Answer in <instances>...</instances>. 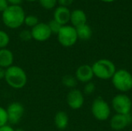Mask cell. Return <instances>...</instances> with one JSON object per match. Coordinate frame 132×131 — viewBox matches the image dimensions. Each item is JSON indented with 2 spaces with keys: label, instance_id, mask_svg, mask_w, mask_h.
Instances as JSON below:
<instances>
[{
  "label": "cell",
  "instance_id": "cell-7",
  "mask_svg": "<svg viewBox=\"0 0 132 131\" xmlns=\"http://www.w3.org/2000/svg\"><path fill=\"white\" fill-rule=\"evenodd\" d=\"M111 106L116 113L128 114L131 113L132 101L127 94L119 93L113 97L111 101Z\"/></svg>",
  "mask_w": 132,
  "mask_h": 131
},
{
  "label": "cell",
  "instance_id": "cell-28",
  "mask_svg": "<svg viewBox=\"0 0 132 131\" xmlns=\"http://www.w3.org/2000/svg\"><path fill=\"white\" fill-rule=\"evenodd\" d=\"M0 131H15V129H13L12 127H11L10 125L6 124L0 127Z\"/></svg>",
  "mask_w": 132,
  "mask_h": 131
},
{
  "label": "cell",
  "instance_id": "cell-19",
  "mask_svg": "<svg viewBox=\"0 0 132 131\" xmlns=\"http://www.w3.org/2000/svg\"><path fill=\"white\" fill-rule=\"evenodd\" d=\"M9 42L10 38L9 34L3 30H0V49L6 48Z\"/></svg>",
  "mask_w": 132,
  "mask_h": 131
},
{
  "label": "cell",
  "instance_id": "cell-33",
  "mask_svg": "<svg viewBox=\"0 0 132 131\" xmlns=\"http://www.w3.org/2000/svg\"><path fill=\"white\" fill-rule=\"evenodd\" d=\"M27 1H29V2H34V1H36V0H27Z\"/></svg>",
  "mask_w": 132,
  "mask_h": 131
},
{
  "label": "cell",
  "instance_id": "cell-4",
  "mask_svg": "<svg viewBox=\"0 0 132 131\" xmlns=\"http://www.w3.org/2000/svg\"><path fill=\"white\" fill-rule=\"evenodd\" d=\"M111 83L117 90L127 93L132 90V74L125 69H120L112 76Z\"/></svg>",
  "mask_w": 132,
  "mask_h": 131
},
{
  "label": "cell",
  "instance_id": "cell-25",
  "mask_svg": "<svg viewBox=\"0 0 132 131\" xmlns=\"http://www.w3.org/2000/svg\"><path fill=\"white\" fill-rule=\"evenodd\" d=\"M8 124V117L6 109L0 107V127Z\"/></svg>",
  "mask_w": 132,
  "mask_h": 131
},
{
  "label": "cell",
  "instance_id": "cell-5",
  "mask_svg": "<svg viewBox=\"0 0 132 131\" xmlns=\"http://www.w3.org/2000/svg\"><path fill=\"white\" fill-rule=\"evenodd\" d=\"M91 113L96 120L105 121L111 116V107L102 97H97L91 104Z\"/></svg>",
  "mask_w": 132,
  "mask_h": 131
},
{
  "label": "cell",
  "instance_id": "cell-32",
  "mask_svg": "<svg viewBox=\"0 0 132 131\" xmlns=\"http://www.w3.org/2000/svg\"><path fill=\"white\" fill-rule=\"evenodd\" d=\"M15 131H24V130H23V129H22V128H18V129L15 130Z\"/></svg>",
  "mask_w": 132,
  "mask_h": 131
},
{
  "label": "cell",
  "instance_id": "cell-13",
  "mask_svg": "<svg viewBox=\"0 0 132 131\" xmlns=\"http://www.w3.org/2000/svg\"><path fill=\"white\" fill-rule=\"evenodd\" d=\"M70 11L67 7L58 6L53 12V19L58 22L60 25H65L70 20Z\"/></svg>",
  "mask_w": 132,
  "mask_h": 131
},
{
  "label": "cell",
  "instance_id": "cell-23",
  "mask_svg": "<svg viewBox=\"0 0 132 131\" xmlns=\"http://www.w3.org/2000/svg\"><path fill=\"white\" fill-rule=\"evenodd\" d=\"M19 39L22 41L28 42V41L31 40L32 39L31 30H29V29H23V30H22L19 32Z\"/></svg>",
  "mask_w": 132,
  "mask_h": 131
},
{
  "label": "cell",
  "instance_id": "cell-29",
  "mask_svg": "<svg viewBox=\"0 0 132 131\" xmlns=\"http://www.w3.org/2000/svg\"><path fill=\"white\" fill-rule=\"evenodd\" d=\"M7 1L11 5H19L22 0H7Z\"/></svg>",
  "mask_w": 132,
  "mask_h": 131
},
{
  "label": "cell",
  "instance_id": "cell-16",
  "mask_svg": "<svg viewBox=\"0 0 132 131\" xmlns=\"http://www.w3.org/2000/svg\"><path fill=\"white\" fill-rule=\"evenodd\" d=\"M69 124V116L64 111H59L54 117V124L60 130H65Z\"/></svg>",
  "mask_w": 132,
  "mask_h": 131
},
{
  "label": "cell",
  "instance_id": "cell-20",
  "mask_svg": "<svg viewBox=\"0 0 132 131\" xmlns=\"http://www.w3.org/2000/svg\"><path fill=\"white\" fill-rule=\"evenodd\" d=\"M24 23L27 26L32 28L39 23V19L34 15H26Z\"/></svg>",
  "mask_w": 132,
  "mask_h": 131
},
{
  "label": "cell",
  "instance_id": "cell-11",
  "mask_svg": "<svg viewBox=\"0 0 132 131\" xmlns=\"http://www.w3.org/2000/svg\"><path fill=\"white\" fill-rule=\"evenodd\" d=\"M67 103L72 110L80 109L84 103V93L76 88L70 90L67 96Z\"/></svg>",
  "mask_w": 132,
  "mask_h": 131
},
{
  "label": "cell",
  "instance_id": "cell-22",
  "mask_svg": "<svg viewBox=\"0 0 132 131\" xmlns=\"http://www.w3.org/2000/svg\"><path fill=\"white\" fill-rule=\"evenodd\" d=\"M96 90V86L93 82H88L85 83V86L84 87V93L86 95H91L93 94Z\"/></svg>",
  "mask_w": 132,
  "mask_h": 131
},
{
  "label": "cell",
  "instance_id": "cell-1",
  "mask_svg": "<svg viewBox=\"0 0 132 131\" xmlns=\"http://www.w3.org/2000/svg\"><path fill=\"white\" fill-rule=\"evenodd\" d=\"M25 18V11L19 5H9L2 14L3 23L10 29L20 27L24 23Z\"/></svg>",
  "mask_w": 132,
  "mask_h": 131
},
{
  "label": "cell",
  "instance_id": "cell-30",
  "mask_svg": "<svg viewBox=\"0 0 132 131\" xmlns=\"http://www.w3.org/2000/svg\"><path fill=\"white\" fill-rule=\"evenodd\" d=\"M5 69L0 67V80L5 79Z\"/></svg>",
  "mask_w": 132,
  "mask_h": 131
},
{
  "label": "cell",
  "instance_id": "cell-17",
  "mask_svg": "<svg viewBox=\"0 0 132 131\" xmlns=\"http://www.w3.org/2000/svg\"><path fill=\"white\" fill-rule=\"evenodd\" d=\"M76 30L78 39L81 40H88L92 36V29L87 24L76 28Z\"/></svg>",
  "mask_w": 132,
  "mask_h": 131
},
{
  "label": "cell",
  "instance_id": "cell-9",
  "mask_svg": "<svg viewBox=\"0 0 132 131\" xmlns=\"http://www.w3.org/2000/svg\"><path fill=\"white\" fill-rule=\"evenodd\" d=\"M132 124V115L128 114H119L116 113L114 115L110 120V126L114 130L119 131L124 130Z\"/></svg>",
  "mask_w": 132,
  "mask_h": 131
},
{
  "label": "cell",
  "instance_id": "cell-26",
  "mask_svg": "<svg viewBox=\"0 0 132 131\" xmlns=\"http://www.w3.org/2000/svg\"><path fill=\"white\" fill-rule=\"evenodd\" d=\"M73 0H58V2L60 4V5L61 6H64V7H67L69 5H70L73 3Z\"/></svg>",
  "mask_w": 132,
  "mask_h": 131
},
{
  "label": "cell",
  "instance_id": "cell-27",
  "mask_svg": "<svg viewBox=\"0 0 132 131\" xmlns=\"http://www.w3.org/2000/svg\"><path fill=\"white\" fill-rule=\"evenodd\" d=\"M9 2L7 0H0V12H3L9 6Z\"/></svg>",
  "mask_w": 132,
  "mask_h": 131
},
{
  "label": "cell",
  "instance_id": "cell-3",
  "mask_svg": "<svg viewBox=\"0 0 132 131\" xmlns=\"http://www.w3.org/2000/svg\"><path fill=\"white\" fill-rule=\"evenodd\" d=\"M91 66L94 76L103 80H111L117 71L115 64L108 59H101L94 62Z\"/></svg>",
  "mask_w": 132,
  "mask_h": 131
},
{
  "label": "cell",
  "instance_id": "cell-18",
  "mask_svg": "<svg viewBox=\"0 0 132 131\" xmlns=\"http://www.w3.org/2000/svg\"><path fill=\"white\" fill-rule=\"evenodd\" d=\"M61 81L64 86H66L67 88H69L70 90L74 89L77 86V82H78L75 76H73L72 75H69V74L63 76Z\"/></svg>",
  "mask_w": 132,
  "mask_h": 131
},
{
  "label": "cell",
  "instance_id": "cell-12",
  "mask_svg": "<svg viewBox=\"0 0 132 131\" xmlns=\"http://www.w3.org/2000/svg\"><path fill=\"white\" fill-rule=\"evenodd\" d=\"M94 72L92 69V66L87 64H84L80 66L75 73V77L77 80V81L87 83L88 82H90L92 79L94 78Z\"/></svg>",
  "mask_w": 132,
  "mask_h": 131
},
{
  "label": "cell",
  "instance_id": "cell-24",
  "mask_svg": "<svg viewBox=\"0 0 132 131\" xmlns=\"http://www.w3.org/2000/svg\"><path fill=\"white\" fill-rule=\"evenodd\" d=\"M42 7L46 9H51L54 8L57 3V0H39Z\"/></svg>",
  "mask_w": 132,
  "mask_h": 131
},
{
  "label": "cell",
  "instance_id": "cell-6",
  "mask_svg": "<svg viewBox=\"0 0 132 131\" xmlns=\"http://www.w3.org/2000/svg\"><path fill=\"white\" fill-rule=\"evenodd\" d=\"M60 44L64 47H71L77 42L78 37L76 28L73 25H63L57 34Z\"/></svg>",
  "mask_w": 132,
  "mask_h": 131
},
{
  "label": "cell",
  "instance_id": "cell-15",
  "mask_svg": "<svg viewBox=\"0 0 132 131\" xmlns=\"http://www.w3.org/2000/svg\"><path fill=\"white\" fill-rule=\"evenodd\" d=\"M73 27L77 28L80 25L87 24V15L81 9H75L70 14V20Z\"/></svg>",
  "mask_w": 132,
  "mask_h": 131
},
{
  "label": "cell",
  "instance_id": "cell-21",
  "mask_svg": "<svg viewBox=\"0 0 132 131\" xmlns=\"http://www.w3.org/2000/svg\"><path fill=\"white\" fill-rule=\"evenodd\" d=\"M49 27H50V29L52 32V34H58V32H60L61 27L63 26L62 25H60L58 22H56L55 19H52L49 22V23H47Z\"/></svg>",
  "mask_w": 132,
  "mask_h": 131
},
{
  "label": "cell",
  "instance_id": "cell-31",
  "mask_svg": "<svg viewBox=\"0 0 132 131\" xmlns=\"http://www.w3.org/2000/svg\"><path fill=\"white\" fill-rule=\"evenodd\" d=\"M101 1H102V2H114V0H101Z\"/></svg>",
  "mask_w": 132,
  "mask_h": 131
},
{
  "label": "cell",
  "instance_id": "cell-2",
  "mask_svg": "<svg viewBox=\"0 0 132 131\" xmlns=\"http://www.w3.org/2000/svg\"><path fill=\"white\" fill-rule=\"evenodd\" d=\"M6 83L15 90H20L25 87L27 83V75L25 70L15 65H12L5 69V79Z\"/></svg>",
  "mask_w": 132,
  "mask_h": 131
},
{
  "label": "cell",
  "instance_id": "cell-10",
  "mask_svg": "<svg viewBox=\"0 0 132 131\" xmlns=\"http://www.w3.org/2000/svg\"><path fill=\"white\" fill-rule=\"evenodd\" d=\"M31 33L32 39L38 42H45L48 40L52 35L48 24L44 22H39L36 25L32 27Z\"/></svg>",
  "mask_w": 132,
  "mask_h": 131
},
{
  "label": "cell",
  "instance_id": "cell-34",
  "mask_svg": "<svg viewBox=\"0 0 132 131\" xmlns=\"http://www.w3.org/2000/svg\"><path fill=\"white\" fill-rule=\"evenodd\" d=\"M131 114L132 115V109H131Z\"/></svg>",
  "mask_w": 132,
  "mask_h": 131
},
{
  "label": "cell",
  "instance_id": "cell-14",
  "mask_svg": "<svg viewBox=\"0 0 132 131\" xmlns=\"http://www.w3.org/2000/svg\"><path fill=\"white\" fill-rule=\"evenodd\" d=\"M14 62V55L12 52L7 49H0V67L6 69L11 66L13 65Z\"/></svg>",
  "mask_w": 132,
  "mask_h": 131
},
{
  "label": "cell",
  "instance_id": "cell-8",
  "mask_svg": "<svg viewBox=\"0 0 132 131\" xmlns=\"http://www.w3.org/2000/svg\"><path fill=\"white\" fill-rule=\"evenodd\" d=\"M6 112L8 117V123L11 124H17L21 121L24 116L25 108L21 103L12 102L8 106Z\"/></svg>",
  "mask_w": 132,
  "mask_h": 131
}]
</instances>
